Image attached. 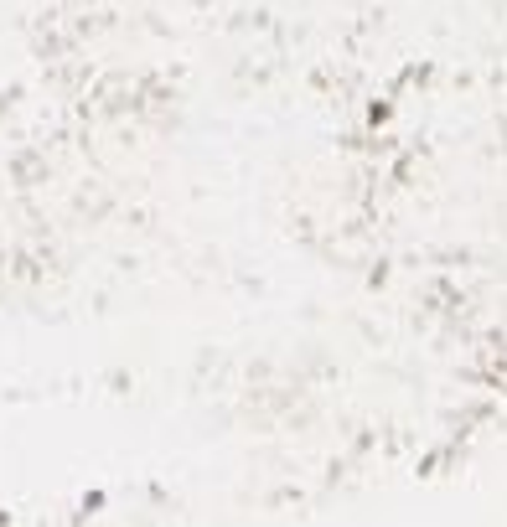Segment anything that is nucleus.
Returning <instances> with one entry per match:
<instances>
[]
</instances>
